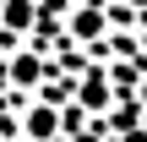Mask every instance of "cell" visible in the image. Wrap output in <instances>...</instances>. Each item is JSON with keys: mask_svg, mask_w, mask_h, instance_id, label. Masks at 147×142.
I'll use <instances>...</instances> for the list:
<instances>
[{"mask_svg": "<svg viewBox=\"0 0 147 142\" xmlns=\"http://www.w3.org/2000/svg\"><path fill=\"white\" fill-rule=\"evenodd\" d=\"M76 109H82V115H87V109H109V82H104V71H87V77H82Z\"/></svg>", "mask_w": 147, "mask_h": 142, "instance_id": "6da1fadb", "label": "cell"}, {"mask_svg": "<svg viewBox=\"0 0 147 142\" xmlns=\"http://www.w3.org/2000/svg\"><path fill=\"white\" fill-rule=\"evenodd\" d=\"M71 33H76V38H98V33H104V11H98V5L76 11V16H71Z\"/></svg>", "mask_w": 147, "mask_h": 142, "instance_id": "7a4b0ae2", "label": "cell"}, {"mask_svg": "<svg viewBox=\"0 0 147 142\" xmlns=\"http://www.w3.org/2000/svg\"><path fill=\"white\" fill-rule=\"evenodd\" d=\"M27 137H55V109H49V104L27 115Z\"/></svg>", "mask_w": 147, "mask_h": 142, "instance_id": "3957f363", "label": "cell"}, {"mask_svg": "<svg viewBox=\"0 0 147 142\" xmlns=\"http://www.w3.org/2000/svg\"><path fill=\"white\" fill-rule=\"evenodd\" d=\"M38 71H44V66H38L33 55H22V60H11V77H16V82H38Z\"/></svg>", "mask_w": 147, "mask_h": 142, "instance_id": "277c9868", "label": "cell"}, {"mask_svg": "<svg viewBox=\"0 0 147 142\" xmlns=\"http://www.w3.org/2000/svg\"><path fill=\"white\" fill-rule=\"evenodd\" d=\"M5 22H11V27H27V22H33V5H27V0H5Z\"/></svg>", "mask_w": 147, "mask_h": 142, "instance_id": "5b68a950", "label": "cell"}, {"mask_svg": "<svg viewBox=\"0 0 147 142\" xmlns=\"http://www.w3.org/2000/svg\"><path fill=\"white\" fill-rule=\"evenodd\" d=\"M136 99H142V109H147V77H142V82H136Z\"/></svg>", "mask_w": 147, "mask_h": 142, "instance_id": "8992f818", "label": "cell"}, {"mask_svg": "<svg viewBox=\"0 0 147 142\" xmlns=\"http://www.w3.org/2000/svg\"><path fill=\"white\" fill-rule=\"evenodd\" d=\"M125 142H147V131H131V137H125Z\"/></svg>", "mask_w": 147, "mask_h": 142, "instance_id": "52a82bcc", "label": "cell"}, {"mask_svg": "<svg viewBox=\"0 0 147 142\" xmlns=\"http://www.w3.org/2000/svg\"><path fill=\"white\" fill-rule=\"evenodd\" d=\"M76 142H98V137H76Z\"/></svg>", "mask_w": 147, "mask_h": 142, "instance_id": "ba28073f", "label": "cell"}, {"mask_svg": "<svg viewBox=\"0 0 147 142\" xmlns=\"http://www.w3.org/2000/svg\"><path fill=\"white\" fill-rule=\"evenodd\" d=\"M131 5H147V0H131Z\"/></svg>", "mask_w": 147, "mask_h": 142, "instance_id": "9c48e42d", "label": "cell"}]
</instances>
